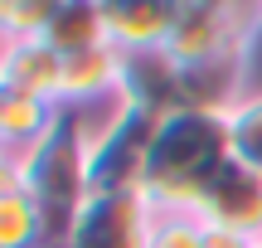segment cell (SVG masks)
Instances as JSON below:
<instances>
[{"instance_id":"52a82bcc","label":"cell","mask_w":262,"mask_h":248,"mask_svg":"<svg viewBox=\"0 0 262 248\" xmlns=\"http://www.w3.org/2000/svg\"><path fill=\"white\" fill-rule=\"evenodd\" d=\"M0 78L19 93L39 97V102H63V54H58L49 39H19L10 44L5 64H0Z\"/></svg>"},{"instance_id":"5b68a950","label":"cell","mask_w":262,"mask_h":248,"mask_svg":"<svg viewBox=\"0 0 262 248\" xmlns=\"http://www.w3.org/2000/svg\"><path fill=\"white\" fill-rule=\"evenodd\" d=\"M107 39L122 54H160L175 34L180 0H107Z\"/></svg>"},{"instance_id":"4fadbf2b","label":"cell","mask_w":262,"mask_h":248,"mask_svg":"<svg viewBox=\"0 0 262 248\" xmlns=\"http://www.w3.org/2000/svg\"><path fill=\"white\" fill-rule=\"evenodd\" d=\"M150 248H204V219L189 210H156Z\"/></svg>"},{"instance_id":"30bf717a","label":"cell","mask_w":262,"mask_h":248,"mask_svg":"<svg viewBox=\"0 0 262 248\" xmlns=\"http://www.w3.org/2000/svg\"><path fill=\"white\" fill-rule=\"evenodd\" d=\"M49 44L58 54H78V49H97V44H112L107 39V15L97 0H63V10L54 15L49 25Z\"/></svg>"},{"instance_id":"277c9868","label":"cell","mask_w":262,"mask_h":248,"mask_svg":"<svg viewBox=\"0 0 262 248\" xmlns=\"http://www.w3.org/2000/svg\"><path fill=\"white\" fill-rule=\"evenodd\" d=\"M194 214L204 224H219V229H233V234H243V239L262 243V171L228 161L224 171L209 180V190L199 195Z\"/></svg>"},{"instance_id":"ac0fdd59","label":"cell","mask_w":262,"mask_h":248,"mask_svg":"<svg viewBox=\"0 0 262 248\" xmlns=\"http://www.w3.org/2000/svg\"><path fill=\"white\" fill-rule=\"evenodd\" d=\"M97 5H107V0H97Z\"/></svg>"},{"instance_id":"e0dca14e","label":"cell","mask_w":262,"mask_h":248,"mask_svg":"<svg viewBox=\"0 0 262 248\" xmlns=\"http://www.w3.org/2000/svg\"><path fill=\"white\" fill-rule=\"evenodd\" d=\"M49 248H63V243H49Z\"/></svg>"},{"instance_id":"9c48e42d","label":"cell","mask_w":262,"mask_h":248,"mask_svg":"<svg viewBox=\"0 0 262 248\" xmlns=\"http://www.w3.org/2000/svg\"><path fill=\"white\" fill-rule=\"evenodd\" d=\"M58 243L49 229L44 210L34 204V195L25 185L15 190H0V248H49Z\"/></svg>"},{"instance_id":"7c38bea8","label":"cell","mask_w":262,"mask_h":248,"mask_svg":"<svg viewBox=\"0 0 262 248\" xmlns=\"http://www.w3.org/2000/svg\"><path fill=\"white\" fill-rule=\"evenodd\" d=\"M58 10H63V0H0V34H5L10 44H19V39H44Z\"/></svg>"},{"instance_id":"7a4b0ae2","label":"cell","mask_w":262,"mask_h":248,"mask_svg":"<svg viewBox=\"0 0 262 248\" xmlns=\"http://www.w3.org/2000/svg\"><path fill=\"white\" fill-rule=\"evenodd\" d=\"M19 185L34 195V204L44 210L54 239H63L73 214L83 210V200L93 195V151H88L83 122L73 107H58L54 127L19 156Z\"/></svg>"},{"instance_id":"d6986e66","label":"cell","mask_w":262,"mask_h":248,"mask_svg":"<svg viewBox=\"0 0 262 248\" xmlns=\"http://www.w3.org/2000/svg\"><path fill=\"white\" fill-rule=\"evenodd\" d=\"M257 5H262V0H257Z\"/></svg>"},{"instance_id":"8fae6325","label":"cell","mask_w":262,"mask_h":248,"mask_svg":"<svg viewBox=\"0 0 262 248\" xmlns=\"http://www.w3.org/2000/svg\"><path fill=\"white\" fill-rule=\"evenodd\" d=\"M224 127H228V151H233V161L262 171V88H248V93L228 107Z\"/></svg>"},{"instance_id":"8992f818","label":"cell","mask_w":262,"mask_h":248,"mask_svg":"<svg viewBox=\"0 0 262 248\" xmlns=\"http://www.w3.org/2000/svg\"><path fill=\"white\" fill-rule=\"evenodd\" d=\"M126 83V54L117 44H97V49H78L63 54V102L58 107H93L117 97Z\"/></svg>"},{"instance_id":"9a60e30c","label":"cell","mask_w":262,"mask_h":248,"mask_svg":"<svg viewBox=\"0 0 262 248\" xmlns=\"http://www.w3.org/2000/svg\"><path fill=\"white\" fill-rule=\"evenodd\" d=\"M19 185V161L15 156H0V190H15Z\"/></svg>"},{"instance_id":"ba28073f","label":"cell","mask_w":262,"mask_h":248,"mask_svg":"<svg viewBox=\"0 0 262 248\" xmlns=\"http://www.w3.org/2000/svg\"><path fill=\"white\" fill-rule=\"evenodd\" d=\"M54 117H58L54 102H39V97L19 93V88H10L5 78H0V156H15L19 161V156L54 127Z\"/></svg>"},{"instance_id":"6da1fadb","label":"cell","mask_w":262,"mask_h":248,"mask_svg":"<svg viewBox=\"0 0 262 248\" xmlns=\"http://www.w3.org/2000/svg\"><path fill=\"white\" fill-rule=\"evenodd\" d=\"M228 161H233V151H228L224 112L180 107V112L156 117V127H150L141 190L150 195L156 210H189L194 214L199 195L209 190V180Z\"/></svg>"},{"instance_id":"2e32d148","label":"cell","mask_w":262,"mask_h":248,"mask_svg":"<svg viewBox=\"0 0 262 248\" xmlns=\"http://www.w3.org/2000/svg\"><path fill=\"white\" fill-rule=\"evenodd\" d=\"M5 54H10V39H5V34H0V64H5Z\"/></svg>"},{"instance_id":"5bb4252c","label":"cell","mask_w":262,"mask_h":248,"mask_svg":"<svg viewBox=\"0 0 262 248\" xmlns=\"http://www.w3.org/2000/svg\"><path fill=\"white\" fill-rule=\"evenodd\" d=\"M204 248H262L257 239H243L233 229H219V224H204Z\"/></svg>"},{"instance_id":"3957f363","label":"cell","mask_w":262,"mask_h":248,"mask_svg":"<svg viewBox=\"0 0 262 248\" xmlns=\"http://www.w3.org/2000/svg\"><path fill=\"white\" fill-rule=\"evenodd\" d=\"M156 204L146 190H93L73 214L63 248H150Z\"/></svg>"}]
</instances>
